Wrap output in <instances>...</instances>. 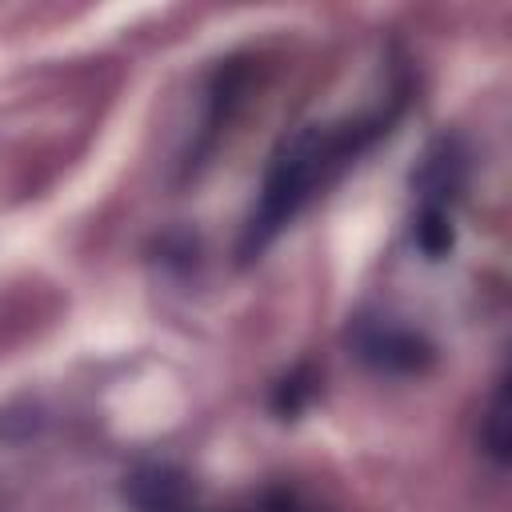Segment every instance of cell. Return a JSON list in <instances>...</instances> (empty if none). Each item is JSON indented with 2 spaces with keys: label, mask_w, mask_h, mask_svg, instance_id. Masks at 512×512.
<instances>
[{
  "label": "cell",
  "mask_w": 512,
  "mask_h": 512,
  "mask_svg": "<svg viewBox=\"0 0 512 512\" xmlns=\"http://www.w3.org/2000/svg\"><path fill=\"white\" fill-rule=\"evenodd\" d=\"M124 496L136 512H184L192 500V484L172 464H144L128 476Z\"/></svg>",
  "instance_id": "277c9868"
},
{
  "label": "cell",
  "mask_w": 512,
  "mask_h": 512,
  "mask_svg": "<svg viewBox=\"0 0 512 512\" xmlns=\"http://www.w3.org/2000/svg\"><path fill=\"white\" fill-rule=\"evenodd\" d=\"M412 240L416 248L428 256V260H444L452 248H456V224H452V212L448 208H424L416 212L412 220Z\"/></svg>",
  "instance_id": "5b68a950"
},
{
  "label": "cell",
  "mask_w": 512,
  "mask_h": 512,
  "mask_svg": "<svg viewBox=\"0 0 512 512\" xmlns=\"http://www.w3.org/2000/svg\"><path fill=\"white\" fill-rule=\"evenodd\" d=\"M480 452L504 468L508 464V400H504V380L492 388L488 396V408L480 416Z\"/></svg>",
  "instance_id": "8992f818"
},
{
  "label": "cell",
  "mask_w": 512,
  "mask_h": 512,
  "mask_svg": "<svg viewBox=\"0 0 512 512\" xmlns=\"http://www.w3.org/2000/svg\"><path fill=\"white\" fill-rule=\"evenodd\" d=\"M468 176V156L460 148V140H436L416 172V188H420V204L424 208H448Z\"/></svg>",
  "instance_id": "3957f363"
},
{
  "label": "cell",
  "mask_w": 512,
  "mask_h": 512,
  "mask_svg": "<svg viewBox=\"0 0 512 512\" xmlns=\"http://www.w3.org/2000/svg\"><path fill=\"white\" fill-rule=\"evenodd\" d=\"M372 136H376V124H348V128L304 124L292 136H284L272 152V164L264 172L256 208L244 224L240 260H256L296 220V212L312 200V192L324 184V176L336 164L352 160Z\"/></svg>",
  "instance_id": "6da1fadb"
},
{
  "label": "cell",
  "mask_w": 512,
  "mask_h": 512,
  "mask_svg": "<svg viewBox=\"0 0 512 512\" xmlns=\"http://www.w3.org/2000/svg\"><path fill=\"white\" fill-rule=\"evenodd\" d=\"M348 348L356 352L360 364H368L372 372H384V376H420L436 356V348L424 332H416L412 324H400L384 312L352 316Z\"/></svg>",
  "instance_id": "7a4b0ae2"
}]
</instances>
